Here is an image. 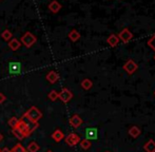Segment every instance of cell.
<instances>
[{"mask_svg": "<svg viewBox=\"0 0 155 152\" xmlns=\"http://www.w3.org/2000/svg\"><path fill=\"white\" fill-rule=\"evenodd\" d=\"M37 41L36 36L34 35L31 32H25L20 38L21 45H23L25 48H31L35 45V42Z\"/></svg>", "mask_w": 155, "mask_h": 152, "instance_id": "cell-1", "label": "cell"}, {"mask_svg": "<svg viewBox=\"0 0 155 152\" xmlns=\"http://www.w3.org/2000/svg\"><path fill=\"white\" fill-rule=\"evenodd\" d=\"M20 121H22V124L25 126V128H27V131H28V133H29V135H31L32 132L39 126L38 121H33L32 119H30L25 114L22 115V117L20 118Z\"/></svg>", "mask_w": 155, "mask_h": 152, "instance_id": "cell-2", "label": "cell"}, {"mask_svg": "<svg viewBox=\"0 0 155 152\" xmlns=\"http://www.w3.org/2000/svg\"><path fill=\"white\" fill-rule=\"evenodd\" d=\"M25 114L27 115L30 119H32L33 121H38L39 119L42 117V113H41V111L38 109V108L34 107V106L30 108V109L28 110Z\"/></svg>", "mask_w": 155, "mask_h": 152, "instance_id": "cell-3", "label": "cell"}, {"mask_svg": "<svg viewBox=\"0 0 155 152\" xmlns=\"http://www.w3.org/2000/svg\"><path fill=\"white\" fill-rule=\"evenodd\" d=\"M73 97V93L69 90L68 88H62L60 93H58V98L62 101V103H69Z\"/></svg>", "mask_w": 155, "mask_h": 152, "instance_id": "cell-4", "label": "cell"}, {"mask_svg": "<svg viewBox=\"0 0 155 152\" xmlns=\"http://www.w3.org/2000/svg\"><path fill=\"white\" fill-rule=\"evenodd\" d=\"M138 69L137 64L132 59H129L126 64H124V70L126 71L128 74H133V73L136 72V70Z\"/></svg>", "mask_w": 155, "mask_h": 152, "instance_id": "cell-5", "label": "cell"}, {"mask_svg": "<svg viewBox=\"0 0 155 152\" xmlns=\"http://www.w3.org/2000/svg\"><path fill=\"white\" fill-rule=\"evenodd\" d=\"M80 140H80L79 135H77L76 133H71L65 137V144L73 147V146H75V145L79 144Z\"/></svg>", "mask_w": 155, "mask_h": 152, "instance_id": "cell-6", "label": "cell"}, {"mask_svg": "<svg viewBox=\"0 0 155 152\" xmlns=\"http://www.w3.org/2000/svg\"><path fill=\"white\" fill-rule=\"evenodd\" d=\"M117 36H118L119 40H121L124 43L129 42V41H130L131 39L133 38V34L131 33L129 29H124L123 31L119 32V34Z\"/></svg>", "mask_w": 155, "mask_h": 152, "instance_id": "cell-7", "label": "cell"}, {"mask_svg": "<svg viewBox=\"0 0 155 152\" xmlns=\"http://www.w3.org/2000/svg\"><path fill=\"white\" fill-rule=\"evenodd\" d=\"M69 123L73 128H78V127H80V126L82 125L84 121H82V118L78 114H74V115H72V116H71Z\"/></svg>", "mask_w": 155, "mask_h": 152, "instance_id": "cell-8", "label": "cell"}, {"mask_svg": "<svg viewBox=\"0 0 155 152\" xmlns=\"http://www.w3.org/2000/svg\"><path fill=\"white\" fill-rule=\"evenodd\" d=\"M8 72L11 74H19L21 72V64L20 62L13 61L8 64Z\"/></svg>", "mask_w": 155, "mask_h": 152, "instance_id": "cell-9", "label": "cell"}, {"mask_svg": "<svg viewBox=\"0 0 155 152\" xmlns=\"http://www.w3.org/2000/svg\"><path fill=\"white\" fill-rule=\"evenodd\" d=\"M98 137V130L96 128H88L86 130V138L89 140H97Z\"/></svg>", "mask_w": 155, "mask_h": 152, "instance_id": "cell-10", "label": "cell"}, {"mask_svg": "<svg viewBox=\"0 0 155 152\" xmlns=\"http://www.w3.org/2000/svg\"><path fill=\"white\" fill-rule=\"evenodd\" d=\"M48 8H49V11L51 13L57 14V13L61 10V4H60L57 0H53V1L49 3V6H48Z\"/></svg>", "mask_w": 155, "mask_h": 152, "instance_id": "cell-11", "label": "cell"}, {"mask_svg": "<svg viewBox=\"0 0 155 152\" xmlns=\"http://www.w3.org/2000/svg\"><path fill=\"white\" fill-rule=\"evenodd\" d=\"M58 79H59V75L56 71H50L47 74V80L51 84H55Z\"/></svg>", "mask_w": 155, "mask_h": 152, "instance_id": "cell-12", "label": "cell"}, {"mask_svg": "<svg viewBox=\"0 0 155 152\" xmlns=\"http://www.w3.org/2000/svg\"><path fill=\"white\" fill-rule=\"evenodd\" d=\"M20 47H21V42L17 38H12L10 40V42H8V48L12 51H17Z\"/></svg>", "mask_w": 155, "mask_h": 152, "instance_id": "cell-13", "label": "cell"}, {"mask_svg": "<svg viewBox=\"0 0 155 152\" xmlns=\"http://www.w3.org/2000/svg\"><path fill=\"white\" fill-rule=\"evenodd\" d=\"M107 42H108L109 45H111V47H116L119 42L118 36L115 35V34H111V35L108 37V39H107Z\"/></svg>", "mask_w": 155, "mask_h": 152, "instance_id": "cell-14", "label": "cell"}, {"mask_svg": "<svg viewBox=\"0 0 155 152\" xmlns=\"http://www.w3.org/2000/svg\"><path fill=\"white\" fill-rule=\"evenodd\" d=\"M129 135L132 136L133 138H136L140 135V129H139L137 126H132V127L129 129Z\"/></svg>", "mask_w": 155, "mask_h": 152, "instance_id": "cell-15", "label": "cell"}, {"mask_svg": "<svg viewBox=\"0 0 155 152\" xmlns=\"http://www.w3.org/2000/svg\"><path fill=\"white\" fill-rule=\"evenodd\" d=\"M143 150L146 152H155V142L153 140H149L143 146Z\"/></svg>", "mask_w": 155, "mask_h": 152, "instance_id": "cell-16", "label": "cell"}, {"mask_svg": "<svg viewBox=\"0 0 155 152\" xmlns=\"http://www.w3.org/2000/svg\"><path fill=\"white\" fill-rule=\"evenodd\" d=\"M51 136H52V138L55 140V142H60V140L64 137V134H63V132L61 131V130L57 129V130H55L53 133H52Z\"/></svg>", "mask_w": 155, "mask_h": 152, "instance_id": "cell-17", "label": "cell"}, {"mask_svg": "<svg viewBox=\"0 0 155 152\" xmlns=\"http://www.w3.org/2000/svg\"><path fill=\"white\" fill-rule=\"evenodd\" d=\"M80 86H81V88L84 89V90H90L93 87V82H92V80L89 79V78H84L81 81V84H80Z\"/></svg>", "mask_w": 155, "mask_h": 152, "instance_id": "cell-18", "label": "cell"}, {"mask_svg": "<svg viewBox=\"0 0 155 152\" xmlns=\"http://www.w3.org/2000/svg\"><path fill=\"white\" fill-rule=\"evenodd\" d=\"M69 38H70V40H72L73 42H75V41H77L78 39L80 38V34H79V32L78 31H76V30H72L71 32L69 33Z\"/></svg>", "mask_w": 155, "mask_h": 152, "instance_id": "cell-19", "label": "cell"}, {"mask_svg": "<svg viewBox=\"0 0 155 152\" xmlns=\"http://www.w3.org/2000/svg\"><path fill=\"white\" fill-rule=\"evenodd\" d=\"M39 149H40V147H39V145L37 144L36 142H31L29 144V146H28V152H38Z\"/></svg>", "mask_w": 155, "mask_h": 152, "instance_id": "cell-20", "label": "cell"}, {"mask_svg": "<svg viewBox=\"0 0 155 152\" xmlns=\"http://www.w3.org/2000/svg\"><path fill=\"white\" fill-rule=\"evenodd\" d=\"M19 121H20L19 118H17V117L13 116V117H11V118L8 119V126H10L11 128H12V129H15V128H16L17 126H18Z\"/></svg>", "mask_w": 155, "mask_h": 152, "instance_id": "cell-21", "label": "cell"}, {"mask_svg": "<svg viewBox=\"0 0 155 152\" xmlns=\"http://www.w3.org/2000/svg\"><path fill=\"white\" fill-rule=\"evenodd\" d=\"M1 37L3 38L5 41H10L11 39H12V37H13V34H12V32H11L10 30L5 29V30H4V31L1 33Z\"/></svg>", "mask_w": 155, "mask_h": 152, "instance_id": "cell-22", "label": "cell"}, {"mask_svg": "<svg viewBox=\"0 0 155 152\" xmlns=\"http://www.w3.org/2000/svg\"><path fill=\"white\" fill-rule=\"evenodd\" d=\"M11 152H28V150L21 144H17L11 149Z\"/></svg>", "mask_w": 155, "mask_h": 152, "instance_id": "cell-23", "label": "cell"}, {"mask_svg": "<svg viewBox=\"0 0 155 152\" xmlns=\"http://www.w3.org/2000/svg\"><path fill=\"white\" fill-rule=\"evenodd\" d=\"M79 143H80V146H81V148L84 149V150H88V149L91 147V142L89 140H87V138L81 140Z\"/></svg>", "mask_w": 155, "mask_h": 152, "instance_id": "cell-24", "label": "cell"}, {"mask_svg": "<svg viewBox=\"0 0 155 152\" xmlns=\"http://www.w3.org/2000/svg\"><path fill=\"white\" fill-rule=\"evenodd\" d=\"M48 98L51 99L52 101H55L56 99L58 98V92H57V91H55V90H52L51 92L48 94Z\"/></svg>", "mask_w": 155, "mask_h": 152, "instance_id": "cell-25", "label": "cell"}, {"mask_svg": "<svg viewBox=\"0 0 155 152\" xmlns=\"http://www.w3.org/2000/svg\"><path fill=\"white\" fill-rule=\"evenodd\" d=\"M12 132H13V134H14V135L16 136L17 138H18V140H23V138H25V135H23V134L21 133V132L19 131V130L17 129V128L13 129V130H12Z\"/></svg>", "mask_w": 155, "mask_h": 152, "instance_id": "cell-26", "label": "cell"}, {"mask_svg": "<svg viewBox=\"0 0 155 152\" xmlns=\"http://www.w3.org/2000/svg\"><path fill=\"white\" fill-rule=\"evenodd\" d=\"M148 45H149L153 51H155V34L149 39V41H148Z\"/></svg>", "mask_w": 155, "mask_h": 152, "instance_id": "cell-27", "label": "cell"}, {"mask_svg": "<svg viewBox=\"0 0 155 152\" xmlns=\"http://www.w3.org/2000/svg\"><path fill=\"white\" fill-rule=\"evenodd\" d=\"M5 101H6V96L3 94V93L0 92V104H3Z\"/></svg>", "mask_w": 155, "mask_h": 152, "instance_id": "cell-28", "label": "cell"}, {"mask_svg": "<svg viewBox=\"0 0 155 152\" xmlns=\"http://www.w3.org/2000/svg\"><path fill=\"white\" fill-rule=\"evenodd\" d=\"M0 152H11V150H10L8 148H6V147H5V148H3L2 150H0Z\"/></svg>", "mask_w": 155, "mask_h": 152, "instance_id": "cell-29", "label": "cell"}, {"mask_svg": "<svg viewBox=\"0 0 155 152\" xmlns=\"http://www.w3.org/2000/svg\"><path fill=\"white\" fill-rule=\"evenodd\" d=\"M2 140H3V135H2V134L0 133V142H1Z\"/></svg>", "mask_w": 155, "mask_h": 152, "instance_id": "cell-30", "label": "cell"}, {"mask_svg": "<svg viewBox=\"0 0 155 152\" xmlns=\"http://www.w3.org/2000/svg\"><path fill=\"white\" fill-rule=\"evenodd\" d=\"M154 59H155V55H154Z\"/></svg>", "mask_w": 155, "mask_h": 152, "instance_id": "cell-31", "label": "cell"}, {"mask_svg": "<svg viewBox=\"0 0 155 152\" xmlns=\"http://www.w3.org/2000/svg\"><path fill=\"white\" fill-rule=\"evenodd\" d=\"M48 152H52V151H48Z\"/></svg>", "mask_w": 155, "mask_h": 152, "instance_id": "cell-32", "label": "cell"}, {"mask_svg": "<svg viewBox=\"0 0 155 152\" xmlns=\"http://www.w3.org/2000/svg\"><path fill=\"white\" fill-rule=\"evenodd\" d=\"M107 152H109V151H107Z\"/></svg>", "mask_w": 155, "mask_h": 152, "instance_id": "cell-33", "label": "cell"}, {"mask_svg": "<svg viewBox=\"0 0 155 152\" xmlns=\"http://www.w3.org/2000/svg\"><path fill=\"white\" fill-rule=\"evenodd\" d=\"M154 94H155V92H154Z\"/></svg>", "mask_w": 155, "mask_h": 152, "instance_id": "cell-34", "label": "cell"}, {"mask_svg": "<svg viewBox=\"0 0 155 152\" xmlns=\"http://www.w3.org/2000/svg\"><path fill=\"white\" fill-rule=\"evenodd\" d=\"M0 1H1V0H0Z\"/></svg>", "mask_w": 155, "mask_h": 152, "instance_id": "cell-35", "label": "cell"}]
</instances>
